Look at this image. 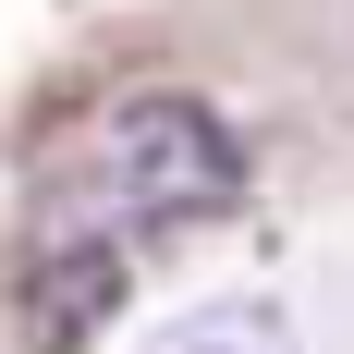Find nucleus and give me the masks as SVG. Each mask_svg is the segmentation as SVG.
I'll list each match as a JSON object with an SVG mask.
<instances>
[{
    "label": "nucleus",
    "instance_id": "nucleus-1",
    "mask_svg": "<svg viewBox=\"0 0 354 354\" xmlns=\"http://www.w3.org/2000/svg\"><path fill=\"white\" fill-rule=\"evenodd\" d=\"M86 183H98L122 220H208V208L245 196V135H232L208 98L147 86V98H110V110H98Z\"/></svg>",
    "mask_w": 354,
    "mask_h": 354
},
{
    "label": "nucleus",
    "instance_id": "nucleus-2",
    "mask_svg": "<svg viewBox=\"0 0 354 354\" xmlns=\"http://www.w3.org/2000/svg\"><path fill=\"white\" fill-rule=\"evenodd\" d=\"M122 318V245H49L25 269V342L37 354H86Z\"/></svg>",
    "mask_w": 354,
    "mask_h": 354
},
{
    "label": "nucleus",
    "instance_id": "nucleus-3",
    "mask_svg": "<svg viewBox=\"0 0 354 354\" xmlns=\"http://www.w3.org/2000/svg\"><path fill=\"white\" fill-rule=\"evenodd\" d=\"M159 354H293L281 306H196L183 330H159Z\"/></svg>",
    "mask_w": 354,
    "mask_h": 354
}]
</instances>
